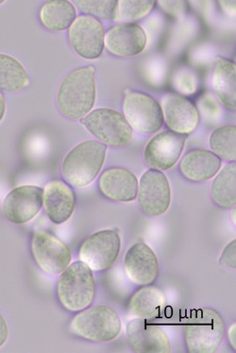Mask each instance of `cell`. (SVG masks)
Wrapping results in <instances>:
<instances>
[{
    "instance_id": "6da1fadb",
    "label": "cell",
    "mask_w": 236,
    "mask_h": 353,
    "mask_svg": "<svg viewBox=\"0 0 236 353\" xmlns=\"http://www.w3.org/2000/svg\"><path fill=\"white\" fill-rule=\"evenodd\" d=\"M95 71L93 65L78 68L63 78L56 103L65 118L83 119L92 110L96 99Z\"/></svg>"
},
{
    "instance_id": "7a4b0ae2",
    "label": "cell",
    "mask_w": 236,
    "mask_h": 353,
    "mask_svg": "<svg viewBox=\"0 0 236 353\" xmlns=\"http://www.w3.org/2000/svg\"><path fill=\"white\" fill-rule=\"evenodd\" d=\"M107 147L100 141L81 142L70 150L62 164L63 179L76 188L88 186L98 177L104 161Z\"/></svg>"
},
{
    "instance_id": "3957f363",
    "label": "cell",
    "mask_w": 236,
    "mask_h": 353,
    "mask_svg": "<svg viewBox=\"0 0 236 353\" xmlns=\"http://www.w3.org/2000/svg\"><path fill=\"white\" fill-rule=\"evenodd\" d=\"M58 299L68 312L83 311L95 301L96 286L93 272L83 261H75L61 273L58 279Z\"/></svg>"
},
{
    "instance_id": "277c9868",
    "label": "cell",
    "mask_w": 236,
    "mask_h": 353,
    "mask_svg": "<svg viewBox=\"0 0 236 353\" xmlns=\"http://www.w3.org/2000/svg\"><path fill=\"white\" fill-rule=\"evenodd\" d=\"M121 329L118 312L107 305H94L78 312L68 327L70 334L94 343L113 341Z\"/></svg>"
},
{
    "instance_id": "5b68a950",
    "label": "cell",
    "mask_w": 236,
    "mask_h": 353,
    "mask_svg": "<svg viewBox=\"0 0 236 353\" xmlns=\"http://www.w3.org/2000/svg\"><path fill=\"white\" fill-rule=\"evenodd\" d=\"M225 334L224 320L219 312L211 308L195 310L184 326L186 349L190 353H214Z\"/></svg>"
},
{
    "instance_id": "8992f818",
    "label": "cell",
    "mask_w": 236,
    "mask_h": 353,
    "mask_svg": "<svg viewBox=\"0 0 236 353\" xmlns=\"http://www.w3.org/2000/svg\"><path fill=\"white\" fill-rule=\"evenodd\" d=\"M83 124L104 145L122 148L133 138V129L125 117L110 108L91 111L83 119Z\"/></svg>"
},
{
    "instance_id": "52a82bcc",
    "label": "cell",
    "mask_w": 236,
    "mask_h": 353,
    "mask_svg": "<svg viewBox=\"0 0 236 353\" xmlns=\"http://www.w3.org/2000/svg\"><path fill=\"white\" fill-rule=\"evenodd\" d=\"M120 250L121 239L118 231L104 230L83 241L78 250V258L92 271H105L115 264Z\"/></svg>"
},
{
    "instance_id": "ba28073f",
    "label": "cell",
    "mask_w": 236,
    "mask_h": 353,
    "mask_svg": "<svg viewBox=\"0 0 236 353\" xmlns=\"http://www.w3.org/2000/svg\"><path fill=\"white\" fill-rule=\"evenodd\" d=\"M123 111L129 125L139 133H156L164 124V114L158 101L139 91H127Z\"/></svg>"
},
{
    "instance_id": "9c48e42d",
    "label": "cell",
    "mask_w": 236,
    "mask_h": 353,
    "mask_svg": "<svg viewBox=\"0 0 236 353\" xmlns=\"http://www.w3.org/2000/svg\"><path fill=\"white\" fill-rule=\"evenodd\" d=\"M30 250L38 268L48 275H60L69 266L72 260L68 246L47 230L34 233Z\"/></svg>"
},
{
    "instance_id": "30bf717a",
    "label": "cell",
    "mask_w": 236,
    "mask_h": 353,
    "mask_svg": "<svg viewBox=\"0 0 236 353\" xmlns=\"http://www.w3.org/2000/svg\"><path fill=\"white\" fill-rule=\"evenodd\" d=\"M105 30L103 23L95 17L81 15L69 28L68 40L73 50L81 58L95 60L104 49Z\"/></svg>"
},
{
    "instance_id": "8fae6325",
    "label": "cell",
    "mask_w": 236,
    "mask_h": 353,
    "mask_svg": "<svg viewBox=\"0 0 236 353\" xmlns=\"http://www.w3.org/2000/svg\"><path fill=\"white\" fill-rule=\"evenodd\" d=\"M137 194L142 212L149 217H158L169 210L171 188L169 179L162 172L151 169L144 172Z\"/></svg>"
},
{
    "instance_id": "7c38bea8",
    "label": "cell",
    "mask_w": 236,
    "mask_h": 353,
    "mask_svg": "<svg viewBox=\"0 0 236 353\" xmlns=\"http://www.w3.org/2000/svg\"><path fill=\"white\" fill-rule=\"evenodd\" d=\"M44 190L36 186H20L11 190L1 205L2 215L14 225H24L36 217L43 207Z\"/></svg>"
},
{
    "instance_id": "4fadbf2b",
    "label": "cell",
    "mask_w": 236,
    "mask_h": 353,
    "mask_svg": "<svg viewBox=\"0 0 236 353\" xmlns=\"http://www.w3.org/2000/svg\"><path fill=\"white\" fill-rule=\"evenodd\" d=\"M186 136L172 131L162 132L147 144L144 152L147 166L156 171H169L179 161Z\"/></svg>"
},
{
    "instance_id": "5bb4252c",
    "label": "cell",
    "mask_w": 236,
    "mask_h": 353,
    "mask_svg": "<svg viewBox=\"0 0 236 353\" xmlns=\"http://www.w3.org/2000/svg\"><path fill=\"white\" fill-rule=\"evenodd\" d=\"M129 346L139 353H169L171 343L167 332L147 320L131 319L127 326Z\"/></svg>"
},
{
    "instance_id": "9a60e30c",
    "label": "cell",
    "mask_w": 236,
    "mask_h": 353,
    "mask_svg": "<svg viewBox=\"0 0 236 353\" xmlns=\"http://www.w3.org/2000/svg\"><path fill=\"white\" fill-rule=\"evenodd\" d=\"M124 266L129 279L137 285H151L159 276L158 258L144 243H137L127 251Z\"/></svg>"
},
{
    "instance_id": "2e32d148",
    "label": "cell",
    "mask_w": 236,
    "mask_h": 353,
    "mask_svg": "<svg viewBox=\"0 0 236 353\" xmlns=\"http://www.w3.org/2000/svg\"><path fill=\"white\" fill-rule=\"evenodd\" d=\"M162 110L170 131L180 134H191L200 123L199 112L189 99L169 94L162 100Z\"/></svg>"
},
{
    "instance_id": "e0dca14e",
    "label": "cell",
    "mask_w": 236,
    "mask_h": 353,
    "mask_svg": "<svg viewBox=\"0 0 236 353\" xmlns=\"http://www.w3.org/2000/svg\"><path fill=\"white\" fill-rule=\"evenodd\" d=\"M146 45V32L136 23H121L108 30L104 38L106 49L111 54L120 57H133L140 54Z\"/></svg>"
},
{
    "instance_id": "ac0fdd59",
    "label": "cell",
    "mask_w": 236,
    "mask_h": 353,
    "mask_svg": "<svg viewBox=\"0 0 236 353\" xmlns=\"http://www.w3.org/2000/svg\"><path fill=\"white\" fill-rule=\"evenodd\" d=\"M98 189L104 197L111 201L131 202L138 192V180L125 168H109L101 174Z\"/></svg>"
},
{
    "instance_id": "d6986e66",
    "label": "cell",
    "mask_w": 236,
    "mask_h": 353,
    "mask_svg": "<svg viewBox=\"0 0 236 353\" xmlns=\"http://www.w3.org/2000/svg\"><path fill=\"white\" fill-rule=\"evenodd\" d=\"M45 214L52 222L61 225L67 222L74 212L76 195L67 183L53 180L47 183L43 194Z\"/></svg>"
},
{
    "instance_id": "ffe728a7",
    "label": "cell",
    "mask_w": 236,
    "mask_h": 353,
    "mask_svg": "<svg viewBox=\"0 0 236 353\" xmlns=\"http://www.w3.org/2000/svg\"><path fill=\"white\" fill-rule=\"evenodd\" d=\"M167 306V298L158 287L146 285L136 291L129 302L127 317L129 320H149L162 316Z\"/></svg>"
},
{
    "instance_id": "44dd1931",
    "label": "cell",
    "mask_w": 236,
    "mask_h": 353,
    "mask_svg": "<svg viewBox=\"0 0 236 353\" xmlns=\"http://www.w3.org/2000/svg\"><path fill=\"white\" fill-rule=\"evenodd\" d=\"M222 164V159L213 152L192 150L182 157L180 172L189 181L205 182L212 179L219 172Z\"/></svg>"
},
{
    "instance_id": "7402d4cb",
    "label": "cell",
    "mask_w": 236,
    "mask_h": 353,
    "mask_svg": "<svg viewBox=\"0 0 236 353\" xmlns=\"http://www.w3.org/2000/svg\"><path fill=\"white\" fill-rule=\"evenodd\" d=\"M235 63L218 56L213 71V86L225 108L235 110Z\"/></svg>"
},
{
    "instance_id": "603a6c76",
    "label": "cell",
    "mask_w": 236,
    "mask_h": 353,
    "mask_svg": "<svg viewBox=\"0 0 236 353\" xmlns=\"http://www.w3.org/2000/svg\"><path fill=\"white\" fill-rule=\"evenodd\" d=\"M77 12L74 5L67 0H53L45 2L41 8L40 19L47 29L52 32H63L71 27Z\"/></svg>"
},
{
    "instance_id": "cb8c5ba5",
    "label": "cell",
    "mask_w": 236,
    "mask_h": 353,
    "mask_svg": "<svg viewBox=\"0 0 236 353\" xmlns=\"http://www.w3.org/2000/svg\"><path fill=\"white\" fill-rule=\"evenodd\" d=\"M235 161L226 165L217 175L211 187V197L217 207L230 208L236 204Z\"/></svg>"
},
{
    "instance_id": "d4e9b609",
    "label": "cell",
    "mask_w": 236,
    "mask_h": 353,
    "mask_svg": "<svg viewBox=\"0 0 236 353\" xmlns=\"http://www.w3.org/2000/svg\"><path fill=\"white\" fill-rule=\"evenodd\" d=\"M30 79L22 63L11 55L0 53V90L20 92L29 85Z\"/></svg>"
},
{
    "instance_id": "484cf974",
    "label": "cell",
    "mask_w": 236,
    "mask_h": 353,
    "mask_svg": "<svg viewBox=\"0 0 236 353\" xmlns=\"http://www.w3.org/2000/svg\"><path fill=\"white\" fill-rule=\"evenodd\" d=\"M236 128L233 125L219 127L211 134L210 147L215 156L225 161H235Z\"/></svg>"
},
{
    "instance_id": "4316f807",
    "label": "cell",
    "mask_w": 236,
    "mask_h": 353,
    "mask_svg": "<svg viewBox=\"0 0 236 353\" xmlns=\"http://www.w3.org/2000/svg\"><path fill=\"white\" fill-rule=\"evenodd\" d=\"M154 0H122L118 1L116 21H134L143 19L153 9Z\"/></svg>"
},
{
    "instance_id": "83f0119b",
    "label": "cell",
    "mask_w": 236,
    "mask_h": 353,
    "mask_svg": "<svg viewBox=\"0 0 236 353\" xmlns=\"http://www.w3.org/2000/svg\"><path fill=\"white\" fill-rule=\"evenodd\" d=\"M118 1L116 0H78L76 6L85 15L96 19H116Z\"/></svg>"
},
{
    "instance_id": "f1b7e54d",
    "label": "cell",
    "mask_w": 236,
    "mask_h": 353,
    "mask_svg": "<svg viewBox=\"0 0 236 353\" xmlns=\"http://www.w3.org/2000/svg\"><path fill=\"white\" fill-rule=\"evenodd\" d=\"M236 241H232L222 251L219 263L225 268H236Z\"/></svg>"
},
{
    "instance_id": "f546056e",
    "label": "cell",
    "mask_w": 236,
    "mask_h": 353,
    "mask_svg": "<svg viewBox=\"0 0 236 353\" xmlns=\"http://www.w3.org/2000/svg\"><path fill=\"white\" fill-rule=\"evenodd\" d=\"M9 339V327L6 320L0 314V347H3Z\"/></svg>"
},
{
    "instance_id": "4dcf8cb0",
    "label": "cell",
    "mask_w": 236,
    "mask_h": 353,
    "mask_svg": "<svg viewBox=\"0 0 236 353\" xmlns=\"http://www.w3.org/2000/svg\"><path fill=\"white\" fill-rule=\"evenodd\" d=\"M235 323L232 325L228 332V339H229L230 345L232 346L233 350L235 352Z\"/></svg>"
},
{
    "instance_id": "1f68e13d",
    "label": "cell",
    "mask_w": 236,
    "mask_h": 353,
    "mask_svg": "<svg viewBox=\"0 0 236 353\" xmlns=\"http://www.w3.org/2000/svg\"><path fill=\"white\" fill-rule=\"evenodd\" d=\"M5 112H6V101L3 94L0 91V123L4 119Z\"/></svg>"
},
{
    "instance_id": "d6a6232c",
    "label": "cell",
    "mask_w": 236,
    "mask_h": 353,
    "mask_svg": "<svg viewBox=\"0 0 236 353\" xmlns=\"http://www.w3.org/2000/svg\"><path fill=\"white\" fill-rule=\"evenodd\" d=\"M2 3H4V1H0V5H1Z\"/></svg>"
}]
</instances>
